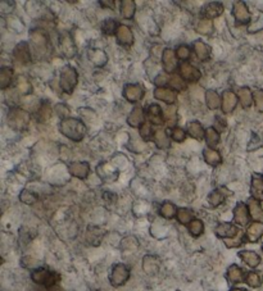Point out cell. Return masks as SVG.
I'll list each match as a JSON object with an SVG mask.
<instances>
[{
	"mask_svg": "<svg viewBox=\"0 0 263 291\" xmlns=\"http://www.w3.org/2000/svg\"><path fill=\"white\" fill-rule=\"evenodd\" d=\"M59 131L63 136L72 141H81L86 135V127L84 122L77 118H67L63 119L59 125Z\"/></svg>",
	"mask_w": 263,
	"mask_h": 291,
	"instance_id": "6da1fadb",
	"label": "cell"
},
{
	"mask_svg": "<svg viewBox=\"0 0 263 291\" xmlns=\"http://www.w3.org/2000/svg\"><path fill=\"white\" fill-rule=\"evenodd\" d=\"M31 121V114L22 108H13L8 114V125L13 130L24 131L28 127Z\"/></svg>",
	"mask_w": 263,
	"mask_h": 291,
	"instance_id": "7a4b0ae2",
	"label": "cell"
},
{
	"mask_svg": "<svg viewBox=\"0 0 263 291\" xmlns=\"http://www.w3.org/2000/svg\"><path fill=\"white\" fill-rule=\"evenodd\" d=\"M78 82L77 71L71 66H66L62 68L61 75H59V85L61 89L66 94L71 95L73 92L74 88Z\"/></svg>",
	"mask_w": 263,
	"mask_h": 291,
	"instance_id": "3957f363",
	"label": "cell"
},
{
	"mask_svg": "<svg viewBox=\"0 0 263 291\" xmlns=\"http://www.w3.org/2000/svg\"><path fill=\"white\" fill-rule=\"evenodd\" d=\"M31 278L35 284L40 285V286H44V288L49 289L51 288L53 285H55V282L59 280V276L54 272H50L45 269V268H37L35 269L32 273H31Z\"/></svg>",
	"mask_w": 263,
	"mask_h": 291,
	"instance_id": "277c9868",
	"label": "cell"
},
{
	"mask_svg": "<svg viewBox=\"0 0 263 291\" xmlns=\"http://www.w3.org/2000/svg\"><path fill=\"white\" fill-rule=\"evenodd\" d=\"M130 278V271L125 264H116L111 274V282L113 286H122Z\"/></svg>",
	"mask_w": 263,
	"mask_h": 291,
	"instance_id": "5b68a950",
	"label": "cell"
},
{
	"mask_svg": "<svg viewBox=\"0 0 263 291\" xmlns=\"http://www.w3.org/2000/svg\"><path fill=\"white\" fill-rule=\"evenodd\" d=\"M145 95V90L138 84H128L123 89V96L127 102L138 103L140 102Z\"/></svg>",
	"mask_w": 263,
	"mask_h": 291,
	"instance_id": "8992f818",
	"label": "cell"
},
{
	"mask_svg": "<svg viewBox=\"0 0 263 291\" xmlns=\"http://www.w3.org/2000/svg\"><path fill=\"white\" fill-rule=\"evenodd\" d=\"M233 16L239 24H248L252 20L250 12L243 1H236L233 8Z\"/></svg>",
	"mask_w": 263,
	"mask_h": 291,
	"instance_id": "52a82bcc",
	"label": "cell"
},
{
	"mask_svg": "<svg viewBox=\"0 0 263 291\" xmlns=\"http://www.w3.org/2000/svg\"><path fill=\"white\" fill-rule=\"evenodd\" d=\"M14 61L22 66L28 65L31 62V49L27 43H20L16 45L13 50Z\"/></svg>",
	"mask_w": 263,
	"mask_h": 291,
	"instance_id": "ba28073f",
	"label": "cell"
},
{
	"mask_svg": "<svg viewBox=\"0 0 263 291\" xmlns=\"http://www.w3.org/2000/svg\"><path fill=\"white\" fill-rule=\"evenodd\" d=\"M179 75L181 76L186 82H196L202 77V72L196 67L191 66L190 63H182L180 65Z\"/></svg>",
	"mask_w": 263,
	"mask_h": 291,
	"instance_id": "9c48e42d",
	"label": "cell"
},
{
	"mask_svg": "<svg viewBox=\"0 0 263 291\" xmlns=\"http://www.w3.org/2000/svg\"><path fill=\"white\" fill-rule=\"evenodd\" d=\"M116 38H117L118 44L126 47H131L134 45V41H135L131 28L126 26V24H120L118 26Z\"/></svg>",
	"mask_w": 263,
	"mask_h": 291,
	"instance_id": "30bf717a",
	"label": "cell"
},
{
	"mask_svg": "<svg viewBox=\"0 0 263 291\" xmlns=\"http://www.w3.org/2000/svg\"><path fill=\"white\" fill-rule=\"evenodd\" d=\"M155 99H158L161 102L166 103V104L172 105L176 103V99H177V92L172 89H167V88H157L154 89V92H153Z\"/></svg>",
	"mask_w": 263,
	"mask_h": 291,
	"instance_id": "8fae6325",
	"label": "cell"
},
{
	"mask_svg": "<svg viewBox=\"0 0 263 291\" xmlns=\"http://www.w3.org/2000/svg\"><path fill=\"white\" fill-rule=\"evenodd\" d=\"M177 55L176 51H173L172 49H165L162 53V63L163 68L167 73H173L177 67Z\"/></svg>",
	"mask_w": 263,
	"mask_h": 291,
	"instance_id": "7c38bea8",
	"label": "cell"
},
{
	"mask_svg": "<svg viewBox=\"0 0 263 291\" xmlns=\"http://www.w3.org/2000/svg\"><path fill=\"white\" fill-rule=\"evenodd\" d=\"M146 118L149 119V122L155 126L163 125L166 121L165 112H163L162 108L157 104L149 105L148 111H146Z\"/></svg>",
	"mask_w": 263,
	"mask_h": 291,
	"instance_id": "4fadbf2b",
	"label": "cell"
},
{
	"mask_svg": "<svg viewBox=\"0 0 263 291\" xmlns=\"http://www.w3.org/2000/svg\"><path fill=\"white\" fill-rule=\"evenodd\" d=\"M68 169L73 177L85 179H88L89 173H90V164L88 162H73L70 164Z\"/></svg>",
	"mask_w": 263,
	"mask_h": 291,
	"instance_id": "5bb4252c",
	"label": "cell"
},
{
	"mask_svg": "<svg viewBox=\"0 0 263 291\" xmlns=\"http://www.w3.org/2000/svg\"><path fill=\"white\" fill-rule=\"evenodd\" d=\"M127 123L131 127L136 129V127H142L145 123V114H144V109L140 105L134 107L130 114L127 117Z\"/></svg>",
	"mask_w": 263,
	"mask_h": 291,
	"instance_id": "9a60e30c",
	"label": "cell"
},
{
	"mask_svg": "<svg viewBox=\"0 0 263 291\" xmlns=\"http://www.w3.org/2000/svg\"><path fill=\"white\" fill-rule=\"evenodd\" d=\"M222 105H221V108H222L223 113H231L234 109L236 108V105H238V102H239V98H238V95L235 92H233L231 90H226V91L222 92Z\"/></svg>",
	"mask_w": 263,
	"mask_h": 291,
	"instance_id": "2e32d148",
	"label": "cell"
},
{
	"mask_svg": "<svg viewBox=\"0 0 263 291\" xmlns=\"http://www.w3.org/2000/svg\"><path fill=\"white\" fill-rule=\"evenodd\" d=\"M249 209H248V205H245L244 203H239L234 209V221H235L236 224H240V226H246L248 222H249Z\"/></svg>",
	"mask_w": 263,
	"mask_h": 291,
	"instance_id": "e0dca14e",
	"label": "cell"
},
{
	"mask_svg": "<svg viewBox=\"0 0 263 291\" xmlns=\"http://www.w3.org/2000/svg\"><path fill=\"white\" fill-rule=\"evenodd\" d=\"M223 10H225V8H223L222 3H219V1H211V3L206 4L204 8H203V17L208 18V20L217 18L223 13Z\"/></svg>",
	"mask_w": 263,
	"mask_h": 291,
	"instance_id": "ac0fdd59",
	"label": "cell"
},
{
	"mask_svg": "<svg viewBox=\"0 0 263 291\" xmlns=\"http://www.w3.org/2000/svg\"><path fill=\"white\" fill-rule=\"evenodd\" d=\"M215 232H216L217 236L226 240V239H233V237H235L236 235L239 234L240 230L231 224H219L218 226L216 227Z\"/></svg>",
	"mask_w": 263,
	"mask_h": 291,
	"instance_id": "d6986e66",
	"label": "cell"
},
{
	"mask_svg": "<svg viewBox=\"0 0 263 291\" xmlns=\"http://www.w3.org/2000/svg\"><path fill=\"white\" fill-rule=\"evenodd\" d=\"M263 236V222H253L246 228L245 237L249 243H257Z\"/></svg>",
	"mask_w": 263,
	"mask_h": 291,
	"instance_id": "ffe728a7",
	"label": "cell"
},
{
	"mask_svg": "<svg viewBox=\"0 0 263 291\" xmlns=\"http://www.w3.org/2000/svg\"><path fill=\"white\" fill-rule=\"evenodd\" d=\"M204 99H206V104L208 107V109L211 111H216L218 109L221 105H222V98L219 96L218 92L213 89H209L207 90L206 94H204Z\"/></svg>",
	"mask_w": 263,
	"mask_h": 291,
	"instance_id": "44dd1931",
	"label": "cell"
},
{
	"mask_svg": "<svg viewBox=\"0 0 263 291\" xmlns=\"http://www.w3.org/2000/svg\"><path fill=\"white\" fill-rule=\"evenodd\" d=\"M226 277L227 280H229V282H231V284H239V282L245 281L246 274L244 273V271L239 266L233 264V266H230L229 269H227Z\"/></svg>",
	"mask_w": 263,
	"mask_h": 291,
	"instance_id": "7402d4cb",
	"label": "cell"
},
{
	"mask_svg": "<svg viewBox=\"0 0 263 291\" xmlns=\"http://www.w3.org/2000/svg\"><path fill=\"white\" fill-rule=\"evenodd\" d=\"M250 193L252 198H254L258 201L263 200V177L258 175H253L252 177V185H250Z\"/></svg>",
	"mask_w": 263,
	"mask_h": 291,
	"instance_id": "603a6c76",
	"label": "cell"
},
{
	"mask_svg": "<svg viewBox=\"0 0 263 291\" xmlns=\"http://www.w3.org/2000/svg\"><path fill=\"white\" fill-rule=\"evenodd\" d=\"M89 59H90L93 65L99 68L107 65V62H108L107 54L103 50H100V49H90L89 50Z\"/></svg>",
	"mask_w": 263,
	"mask_h": 291,
	"instance_id": "cb8c5ba5",
	"label": "cell"
},
{
	"mask_svg": "<svg viewBox=\"0 0 263 291\" xmlns=\"http://www.w3.org/2000/svg\"><path fill=\"white\" fill-rule=\"evenodd\" d=\"M31 41L36 49H47L48 46V36L44 31L41 30H32L30 32Z\"/></svg>",
	"mask_w": 263,
	"mask_h": 291,
	"instance_id": "d4e9b609",
	"label": "cell"
},
{
	"mask_svg": "<svg viewBox=\"0 0 263 291\" xmlns=\"http://www.w3.org/2000/svg\"><path fill=\"white\" fill-rule=\"evenodd\" d=\"M192 50H194V53H195V55L198 57L199 61H206V59L209 58V55H211V47L206 43H203L202 40L194 41Z\"/></svg>",
	"mask_w": 263,
	"mask_h": 291,
	"instance_id": "484cf974",
	"label": "cell"
},
{
	"mask_svg": "<svg viewBox=\"0 0 263 291\" xmlns=\"http://www.w3.org/2000/svg\"><path fill=\"white\" fill-rule=\"evenodd\" d=\"M240 259L246 263V266H249L250 268H256L258 264L261 263V257L256 251L252 250H243L239 253Z\"/></svg>",
	"mask_w": 263,
	"mask_h": 291,
	"instance_id": "4316f807",
	"label": "cell"
},
{
	"mask_svg": "<svg viewBox=\"0 0 263 291\" xmlns=\"http://www.w3.org/2000/svg\"><path fill=\"white\" fill-rule=\"evenodd\" d=\"M246 205H248V209H249L250 217H252L256 222H260L263 218V209L262 207H261L260 201L254 199V198H250V199L248 200Z\"/></svg>",
	"mask_w": 263,
	"mask_h": 291,
	"instance_id": "83f0119b",
	"label": "cell"
},
{
	"mask_svg": "<svg viewBox=\"0 0 263 291\" xmlns=\"http://www.w3.org/2000/svg\"><path fill=\"white\" fill-rule=\"evenodd\" d=\"M206 131L207 130H204L202 123L198 122V121H192L188 125V134L191 136L192 139L203 140L206 137Z\"/></svg>",
	"mask_w": 263,
	"mask_h": 291,
	"instance_id": "f1b7e54d",
	"label": "cell"
},
{
	"mask_svg": "<svg viewBox=\"0 0 263 291\" xmlns=\"http://www.w3.org/2000/svg\"><path fill=\"white\" fill-rule=\"evenodd\" d=\"M153 141H154V144L159 149H167L171 145L168 135H167V132L165 130H157V131H154Z\"/></svg>",
	"mask_w": 263,
	"mask_h": 291,
	"instance_id": "f546056e",
	"label": "cell"
},
{
	"mask_svg": "<svg viewBox=\"0 0 263 291\" xmlns=\"http://www.w3.org/2000/svg\"><path fill=\"white\" fill-rule=\"evenodd\" d=\"M203 157H204V160L208 163L209 166L212 167H217L222 162V157H221L218 150L211 149V148H208V149L203 152Z\"/></svg>",
	"mask_w": 263,
	"mask_h": 291,
	"instance_id": "4dcf8cb0",
	"label": "cell"
},
{
	"mask_svg": "<svg viewBox=\"0 0 263 291\" xmlns=\"http://www.w3.org/2000/svg\"><path fill=\"white\" fill-rule=\"evenodd\" d=\"M238 98H239V102L241 104L244 109L249 108L252 103L253 102V92L250 91L249 88H241L239 89L238 91Z\"/></svg>",
	"mask_w": 263,
	"mask_h": 291,
	"instance_id": "1f68e13d",
	"label": "cell"
},
{
	"mask_svg": "<svg viewBox=\"0 0 263 291\" xmlns=\"http://www.w3.org/2000/svg\"><path fill=\"white\" fill-rule=\"evenodd\" d=\"M136 3L132 0H123L121 1V16L125 20H131L135 16Z\"/></svg>",
	"mask_w": 263,
	"mask_h": 291,
	"instance_id": "d6a6232c",
	"label": "cell"
},
{
	"mask_svg": "<svg viewBox=\"0 0 263 291\" xmlns=\"http://www.w3.org/2000/svg\"><path fill=\"white\" fill-rule=\"evenodd\" d=\"M61 47L62 51H63L64 55H67V57H72L74 54V51H76V47H74L73 41H72L71 36L68 34H64L61 39Z\"/></svg>",
	"mask_w": 263,
	"mask_h": 291,
	"instance_id": "836d02e7",
	"label": "cell"
},
{
	"mask_svg": "<svg viewBox=\"0 0 263 291\" xmlns=\"http://www.w3.org/2000/svg\"><path fill=\"white\" fill-rule=\"evenodd\" d=\"M12 78H13V69L9 67H3L0 71V89L5 90L12 84Z\"/></svg>",
	"mask_w": 263,
	"mask_h": 291,
	"instance_id": "e575fe53",
	"label": "cell"
},
{
	"mask_svg": "<svg viewBox=\"0 0 263 291\" xmlns=\"http://www.w3.org/2000/svg\"><path fill=\"white\" fill-rule=\"evenodd\" d=\"M143 269L148 274H155L159 269L158 261H157L154 257L148 255V257L144 258V261H143Z\"/></svg>",
	"mask_w": 263,
	"mask_h": 291,
	"instance_id": "d590c367",
	"label": "cell"
},
{
	"mask_svg": "<svg viewBox=\"0 0 263 291\" xmlns=\"http://www.w3.org/2000/svg\"><path fill=\"white\" fill-rule=\"evenodd\" d=\"M196 32L200 35H206V36H208V35H212L213 34V23H212V20H208V18H202V20L199 21V23L196 24Z\"/></svg>",
	"mask_w": 263,
	"mask_h": 291,
	"instance_id": "8d00e7d4",
	"label": "cell"
},
{
	"mask_svg": "<svg viewBox=\"0 0 263 291\" xmlns=\"http://www.w3.org/2000/svg\"><path fill=\"white\" fill-rule=\"evenodd\" d=\"M176 218L179 221L181 224H189L194 218V212L191 209H188V208H180L177 209V214H176Z\"/></svg>",
	"mask_w": 263,
	"mask_h": 291,
	"instance_id": "74e56055",
	"label": "cell"
},
{
	"mask_svg": "<svg viewBox=\"0 0 263 291\" xmlns=\"http://www.w3.org/2000/svg\"><path fill=\"white\" fill-rule=\"evenodd\" d=\"M206 142L207 145L212 149V148H216L219 142V132L217 131L216 129L213 127H209L206 131Z\"/></svg>",
	"mask_w": 263,
	"mask_h": 291,
	"instance_id": "f35d334b",
	"label": "cell"
},
{
	"mask_svg": "<svg viewBox=\"0 0 263 291\" xmlns=\"http://www.w3.org/2000/svg\"><path fill=\"white\" fill-rule=\"evenodd\" d=\"M17 91L21 95H28L32 91V85H31L30 80L24 76H20L17 80Z\"/></svg>",
	"mask_w": 263,
	"mask_h": 291,
	"instance_id": "ab89813d",
	"label": "cell"
},
{
	"mask_svg": "<svg viewBox=\"0 0 263 291\" xmlns=\"http://www.w3.org/2000/svg\"><path fill=\"white\" fill-rule=\"evenodd\" d=\"M225 201V194L221 190H215L208 195V203L211 207H219Z\"/></svg>",
	"mask_w": 263,
	"mask_h": 291,
	"instance_id": "60d3db41",
	"label": "cell"
},
{
	"mask_svg": "<svg viewBox=\"0 0 263 291\" xmlns=\"http://www.w3.org/2000/svg\"><path fill=\"white\" fill-rule=\"evenodd\" d=\"M159 213H161V216H162L163 218H166V220H171V218H173V217L177 214V209H176V207L172 203L166 201V203L162 204L161 209H159Z\"/></svg>",
	"mask_w": 263,
	"mask_h": 291,
	"instance_id": "b9f144b4",
	"label": "cell"
},
{
	"mask_svg": "<svg viewBox=\"0 0 263 291\" xmlns=\"http://www.w3.org/2000/svg\"><path fill=\"white\" fill-rule=\"evenodd\" d=\"M188 228H189V232L194 237H199L200 235L203 234V231H204V224H203V221L198 220H192L189 224H188Z\"/></svg>",
	"mask_w": 263,
	"mask_h": 291,
	"instance_id": "7bdbcfd3",
	"label": "cell"
},
{
	"mask_svg": "<svg viewBox=\"0 0 263 291\" xmlns=\"http://www.w3.org/2000/svg\"><path fill=\"white\" fill-rule=\"evenodd\" d=\"M118 26H120V24H117V22H116L115 20H107V21H104V22H103V26H101V31H103V34L111 36V35L117 34Z\"/></svg>",
	"mask_w": 263,
	"mask_h": 291,
	"instance_id": "ee69618b",
	"label": "cell"
},
{
	"mask_svg": "<svg viewBox=\"0 0 263 291\" xmlns=\"http://www.w3.org/2000/svg\"><path fill=\"white\" fill-rule=\"evenodd\" d=\"M245 282L249 285L250 288H260L261 285L263 284V280L261 277L260 273H257V272H249V273L246 274L245 277Z\"/></svg>",
	"mask_w": 263,
	"mask_h": 291,
	"instance_id": "f6af8a7d",
	"label": "cell"
},
{
	"mask_svg": "<svg viewBox=\"0 0 263 291\" xmlns=\"http://www.w3.org/2000/svg\"><path fill=\"white\" fill-rule=\"evenodd\" d=\"M51 115V108L45 103L41 104V107L37 109V121L39 122H47L48 119L50 118Z\"/></svg>",
	"mask_w": 263,
	"mask_h": 291,
	"instance_id": "bcb514c9",
	"label": "cell"
},
{
	"mask_svg": "<svg viewBox=\"0 0 263 291\" xmlns=\"http://www.w3.org/2000/svg\"><path fill=\"white\" fill-rule=\"evenodd\" d=\"M245 240H246L245 235H244L243 232L240 231L239 234L236 235L235 237H233V239H226V240H225V245H226L227 247H230V249H231V247L240 246V245L243 244Z\"/></svg>",
	"mask_w": 263,
	"mask_h": 291,
	"instance_id": "7dc6e473",
	"label": "cell"
},
{
	"mask_svg": "<svg viewBox=\"0 0 263 291\" xmlns=\"http://www.w3.org/2000/svg\"><path fill=\"white\" fill-rule=\"evenodd\" d=\"M169 86L176 90H185L186 81L180 75H172L169 77Z\"/></svg>",
	"mask_w": 263,
	"mask_h": 291,
	"instance_id": "c3c4849f",
	"label": "cell"
},
{
	"mask_svg": "<svg viewBox=\"0 0 263 291\" xmlns=\"http://www.w3.org/2000/svg\"><path fill=\"white\" fill-rule=\"evenodd\" d=\"M20 199L22 203L31 205V204H34L37 201V195L35 193H32V191H30V190H24V191L21 193Z\"/></svg>",
	"mask_w": 263,
	"mask_h": 291,
	"instance_id": "681fc988",
	"label": "cell"
},
{
	"mask_svg": "<svg viewBox=\"0 0 263 291\" xmlns=\"http://www.w3.org/2000/svg\"><path fill=\"white\" fill-rule=\"evenodd\" d=\"M253 102L256 105V109L258 112L263 113V90L257 89L253 91Z\"/></svg>",
	"mask_w": 263,
	"mask_h": 291,
	"instance_id": "f907efd6",
	"label": "cell"
},
{
	"mask_svg": "<svg viewBox=\"0 0 263 291\" xmlns=\"http://www.w3.org/2000/svg\"><path fill=\"white\" fill-rule=\"evenodd\" d=\"M140 136H142V139L150 140L153 139V136H154V131L152 130V123L150 122H145L144 125L140 127Z\"/></svg>",
	"mask_w": 263,
	"mask_h": 291,
	"instance_id": "816d5d0a",
	"label": "cell"
},
{
	"mask_svg": "<svg viewBox=\"0 0 263 291\" xmlns=\"http://www.w3.org/2000/svg\"><path fill=\"white\" fill-rule=\"evenodd\" d=\"M190 54H191V50H190V47L185 44L180 45V46L176 49V55H177V58L181 59V61H186V59L190 57Z\"/></svg>",
	"mask_w": 263,
	"mask_h": 291,
	"instance_id": "f5cc1de1",
	"label": "cell"
},
{
	"mask_svg": "<svg viewBox=\"0 0 263 291\" xmlns=\"http://www.w3.org/2000/svg\"><path fill=\"white\" fill-rule=\"evenodd\" d=\"M171 136L176 142H182L186 139V132L181 127H173L171 131Z\"/></svg>",
	"mask_w": 263,
	"mask_h": 291,
	"instance_id": "db71d44e",
	"label": "cell"
},
{
	"mask_svg": "<svg viewBox=\"0 0 263 291\" xmlns=\"http://www.w3.org/2000/svg\"><path fill=\"white\" fill-rule=\"evenodd\" d=\"M54 111H55V113L58 114V117H59V118H62V121H63V119L70 118V117H68V114H70V109H68L66 105H63V104L55 105Z\"/></svg>",
	"mask_w": 263,
	"mask_h": 291,
	"instance_id": "11a10c76",
	"label": "cell"
},
{
	"mask_svg": "<svg viewBox=\"0 0 263 291\" xmlns=\"http://www.w3.org/2000/svg\"><path fill=\"white\" fill-rule=\"evenodd\" d=\"M154 84L157 85V88H165V85L169 84V77L165 73H161L154 78Z\"/></svg>",
	"mask_w": 263,
	"mask_h": 291,
	"instance_id": "9f6ffc18",
	"label": "cell"
},
{
	"mask_svg": "<svg viewBox=\"0 0 263 291\" xmlns=\"http://www.w3.org/2000/svg\"><path fill=\"white\" fill-rule=\"evenodd\" d=\"M176 117V107H168V108L165 111V119H168V121H173Z\"/></svg>",
	"mask_w": 263,
	"mask_h": 291,
	"instance_id": "6f0895ef",
	"label": "cell"
},
{
	"mask_svg": "<svg viewBox=\"0 0 263 291\" xmlns=\"http://www.w3.org/2000/svg\"><path fill=\"white\" fill-rule=\"evenodd\" d=\"M216 123L219 126L218 127V131H223V130L226 129V122L223 121V118H221V117H217L216 118Z\"/></svg>",
	"mask_w": 263,
	"mask_h": 291,
	"instance_id": "680465c9",
	"label": "cell"
},
{
	"mask_svg": "<svg viewBox=\"0 0 263 291\" xmlns=\"http://www.w3.org/2000/svg\"><path fill=\"white\" fill-rule=\"evenodd\" d=\"M100 5H104V7L109 8V9H115L116 1H107V0H104V1H100Z\"/></svg>",
	"mask_w": 263,
	"mask_h": 291,
	"instance_id": "91938a15",
	"label": "cell"
},
{
	"mask_svg": "<svg viewBox=\"0 0 263 291\" xmlns=\"http://www.w3.org/2000/svg\"><path fill=\"white\" fill-rule=\"evenodd\" d=\"M230 291H246L245 289H240V288H234V289H231V290Z\"/></svg>",
	"mask_w": 263,
	"mask_h": 291,
	"instance_id": "94428289",
	"label": "cell"
},
{
	"mask_svg": "<svg viewBox=\"0 0 263 291\" xmlns=\"http://www.w3.org/2000/svg\"><path fill=\"white\" fill-rule=\"evenodd\" d=\"M262 250H263V246H262Z\"/></svg>",
	"mask_w": 263,
	"mask_h": 291,
	"instance_id": "6125c7cd",
	"label": "cell"
}]
</instances>
